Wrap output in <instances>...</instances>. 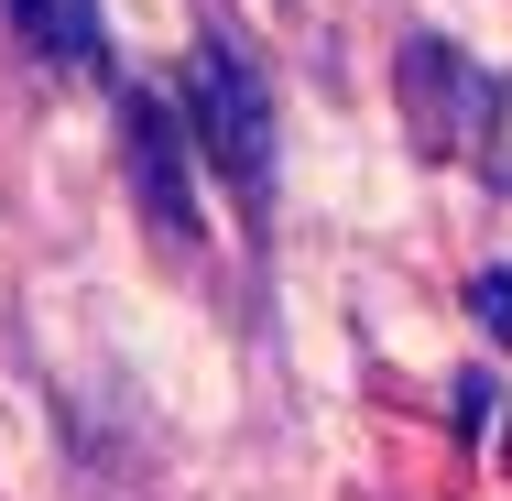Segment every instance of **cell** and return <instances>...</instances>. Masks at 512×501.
Listing matches in <instances>:
<instances>
[{
    "label": "cell",
    "mask_w": 512,
    "mask_h": 501,
    "mask_svg": "<svg viewBox=\"0 0 512 501\" xmlns=\"http://www.w3.org/2000/svg\"><path fill=\"white\" fill-rule=\"evenodd\" d=\"M469 305H480V316L512 338V273H480V284H469Z\"/></svg>",
    "instance_id": "4"
},
{
    "label": "cell",
    "mask_w": 512,
    "mask_h": 501,
    "mask_svg": "<svg viewBox=\"0 0 512 501\" xmlns=\"http://www.w3.org/2000/svg\"><path fill=\"white\" fill-rule=\"evenodd\" d=\"M22 33L66 66V77H109V33H99V0H11Z\"/></svg>",
    "instance_id": "3"
},
{
    "label": "cell",
    "mask_w": 512,
    "mask_h": 501,
    "mask_svg": "<svg viewBox=\"0 0 512 501\" xmlns=\"http://www.w3.org/2000/svg\"><path fill=\"white\" fill-rule=\"evenodd\" d=\"M120 131H131V197L164 218V240H197V197H186V164H197V142H186V109H175V99H153V88H131Z\"/></svg>",
    "instance_id": "2"
},
{
    "label": "cell",
    "mask_w": 512,
    "mask_h": 501,
    "mask_svg": "<svg viewBox=\"0 0 512 501\" xmlns=\"http://www.w3.org/2000/svg\"><path fill=\"white\" fill-rule=\"evenodd\" d=\"M175 109H186V131L207 142V164H218L251 207L273 197V153H284V142H273V88H262V66H251L240 44L207 33L197 55H186V99Z\"/></svg>",
    "instance_id": "1"
}]
</instances>
